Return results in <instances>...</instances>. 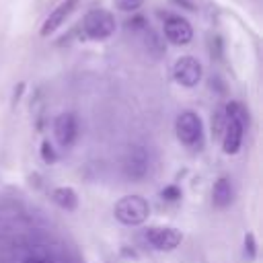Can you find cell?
<instances>
[{
	"label": "cell",
	"instance_id": "6da1fadb",
	"mask_svg": "<svg viewBox=\"0 0 263 263\" xmlns=\"http://www.w3.org/2000/svg\"><path fill=\"white\" fill-rule=\"evenodd\" d=\"M245 109L238 103H230L226 107V125H224V138H222V148L226 154H236L242 136H245Z\"/></svg>",
	"mask_w": 263,
	"mask_h": 263
},
{
	"label": "cell",
	"instance_id": "7a4b0ae2",
	"mask_svg": "<svg viewBox=\"0 0 263 263\" xmlns=\"http://www.w3.org/2000/svg\"><path fill=\"white\" fill-rule=\"evenodd\" d=\"M113 214H115V218L121 224H125V226H138V224L146 222V218L150 214V205L140 195H125V197H121L115 203Z\"/></svg>",
	"mask_w": 263,
	"mask_h": 263
},
{
	"label": "cell",
	"instance_id": "3957f363",
	"mask_svg": "<svg viewBox=\"0 0 263 263\" xmlns=\"http://www.w3.org/2000/svg\"><path fill=\"white\" fill-rule=\"evenodd\" d=\"M121 171L129 181H134V183L142 181L150 171V152H148V148L140 146V144L129 146L127 152L123 154Z\"/></svg>",
	"mask_w": 263,
	"mask_h": 263
},
{
	"label": "cell",
	"instance_id": "277c9868",
	"mask_svg": "<svg viewBox=\"0 0 263 263\" xmlns=\"http://www.w3.org/2000/svg\"><path fill=\"white\" fill-rule=\"evenodd\" d=\"M175 132H177V138L181 144H185L189 148L199 146L201 138H203V125H201L199 115L193 111H181L175 119Z\"/></svg>",
	"mask_w": 263,
	"mask_h": 263
},
{
	"label": "cell",
	"instance_id": "5b68a950",
	"mask_svg": "<svg viewBox=\"0 0 263 263\" xmlns=\"http://www.w3.org/2000/svg\"><path fill=\"white\" fill-rule=\"evenodd\" d=\"M82 29H84L86 37H90V39H97V41L107 39L115 31V16L103 8H95L84 16Z\"/></svg>",
	"mask_w": 263,
	"mask_h": 263
},
{
	"label": "cell",
	"instance_id": "8992f818",
	"mask_svg": "<svg viewBox=\"0 0 263 263\" xmlns=\"http://www.w3.org/2000/svg\"><path fill=\"white\" fill-rule=\"evenodd\" d=\"M125 29H127V33H132L138 41H142V45H144V49L150 53V55H162V43H160V39L154 35V31L146 25V21L142 18V16H136V18H132V21H127V25H125Z\"/></svg>",
	"mask_w": 263,
	"mask_h": 263
},
{
	"label": "cell",
	"instance_id": "52a82bcc",
	"mask_svg": "<svg viewBox=\"0 0 263 263\" xmlns=\"http://www.w3.org/2000/svg\"><path fill=\"white\" fill-rule=\"evenodd\" d=\"M144 238L156 251H173V249H177L181 245L183 234L173 226H152V228L146 230Z\"/></svg>",
	"mask_w": 263,
	"mask_h": 263
},
{
	"label": "cell",
	"instance_id": "ba28073f",
	"mask_svg": "<svg viewBox=\"0 0 263 263\" xmlns=\"http://www.w3.org/2000/svg\"><path fill=\"white\" fill-rule=\"evenodd\" d=\"M173 78L181 86L191 88V86H195L201 80V64L193 55H183L173 66Z\"/></svg>",
	"mask_w": 263,
	"mask_h": 263
},
{
	"label": "cell",
	"instance_id": "9c48e42d",
	"mask_svg": "<svg viewBox=\"0 0 263 263\" xmlns=\"http://www.w3.org/2000/svg\"><path fill=\"white\" fill-rule=\"evenodd\" d=\"M53 136L62 148L74 146L78 140V119L74 113H62L53 121Z\"/></svg>",
	"mask_w": 263,
	"mask_h": 263
},
{
	"label": "cell",
	"instance_id": "30bf717a",
	"mask_svg": "<svg viewBox=\"0 0 263 263\" xmlns=\"http://www.w3.org/2000/svg\"><path fill=\"white\" fill-rule=\"evenodd\" d=\"M164 37L175 45H187L193 39V29H191L189 21L173 14L164 21Z\"/></svg>",
	"mask_w": 263,
	"mask_h": 263
},
{
	"label": "cell",
	"instance_id": "8fae6325",
	"mask_svg": "<svg viewBox=\"0 0 263 263\" xmlns=\"http://www.w3.org/2000/svg\"><path fill=\"white\" fill-rule=\"evenodd\" d=\"M78 2H80V0H64V2H60V4L49 12V16L45 18V23H43V27H41V35L47 37V35H51L60 25H64V21L74 12V8L78 6Z\"/></svg>",
	"mask_w": 263,
	"mask_h": 263
},
{
	"label": "cell",
	"instance_id": "7c38bea8",
	"mask_svg": "<svg viewBox=\"0 0 263 263\" xmlns=\"http://www.w3.org/2000/svg\"><path fill=\"white\" fill-rule=\"evenodd\" d=\"M234 199V189H232V183L226 179V177H220L214 187H212V201L216 208H228Z\"/></svg>",
	"mask_w": 263,
	"mask_h": 263
},
{
	"label": "cell",
	"instance_id": "4fadbf2b",
	"mask_svg": "<svg viewBox=\"0 0 263 263\" xmlns=\"http://www.w3.org/2000/svg\"><path fill=\"white\" fill-rule=\"evenodd\" d=\"M51 199H53L55 205H60L66 212H74L78 208V195L70 187H58V189H53L51 191Z\"/></svg>",
	"mask_w": 263,
	"mask_h": 263
},
{
	"label": "cell",
	"instance_id": "5bb4252c",
	"mask_svg": "<svg viewBox=\"0 0 263 263\" xmlns=\"http://www.w3.org/2000/svg\"><path fill=\"white\" fill-rule=\"evenodd\" d=\"M245 253L249 255V259H253L255 253H257V245H255V236L253 234H247V238H245Z\"/></svg>",
	"mask_w": 263,
	"mask_h": 263
},
{
	"label": "cell",
	"instance_id": "9a60e30c",
	"mask_svg": "<svg viewBox=\"0 0 263 263\" xmlns=\"http://www.w3.org/2000/svg\"><path fill=\"white\" fill-rule=\"evenodd\" d=\"M162 197L168 199V201H175V199L181 197V191H179V187L171 185V187H164V189H162Z\"/></svg>",
	"mask_w": 263,
	"mask_h": 263
},
{
	"label": "cell",
	"instance_id": "2e32d148",
	"mask_svg": "<svg viewBox=\"0 0 263 263\" xmlns=\"http://www.w3.org/2000/svg\"><path fill=\"white\" fill-rule=\"evenodd\" d=\"M41 154H43V160H45V162H53V160H55V152L51 150V146H49L47 142L41 144Z\"/></svg>",
	"mask_w": 263,
	"mask_h": 263
},
{
	"label": "cell",
	"instance_id": "e0dca14e",
	"mask_svg": "<svg viewBox=\"0 0 263 263\" xmlns=\"http://www.w3.org/2000/svg\"><path fill=\"white\" fill-rule=\"evenodd\" d=\"M21 263H47V261H43V259H35V257H29V259H25V261H21Z\"/></svg>",
	"mask_w": 263,
	"mask_h": 263
}]
</instances>
